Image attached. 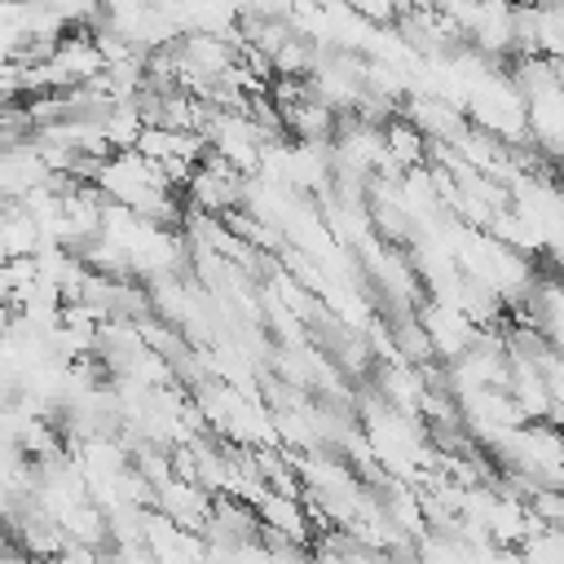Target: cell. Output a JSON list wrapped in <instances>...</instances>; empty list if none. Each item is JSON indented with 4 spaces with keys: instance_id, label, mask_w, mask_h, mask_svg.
Segmentation results:
<instances>
[{
    "instance_id": "obj_1",
    "label": "cell",
    "mask_w": 564,
    "mask_h": 564,
    "mask_svg": "<svg viewBox=\"0 0 564 564\" xmlns=\"http://www.w3.org/2000/svg\"><path fill=\"white\" fill-rule=\"evenodd\" d=\"M203 137H207V150L220 154L225 163H234L238 172H260V159H264V145L282 132L264 128L251 110H225V106H212L207 123H203Z\"/></svg>"
},
{
    "instance_id": "obj_2",
    "label": "cell",
    "mask_w": 564,
    "mask_h": 564,
    "mask_svg": "<svg viewBox=\"0 0 564 564\" xmlns=\"http://www.w3.org/2000/svg\"><path fill=\"white\" fill-rule=\"evenodd\" d=\"M106 70V53L93 35V26H66L48 57H44V75H48V88H79L88 79H97Z\"/></svg>"
},
{
    "instance_id": "obj_3",
    "label": "cell",
    "mask_w": 564,
    "mask_h": 564,
    "mask_svg": "<svg viewBox=\"0 0 564 564\" xmlns=\"http://www.w3.org/2000/svg\"><path fill=\"white\" fill-rule=\"evenodd\" d=\"M419 326H423V335H427V344H432V352L441 361H454L458 352H467L485 330L467 308H458V304H449L441 295L419 304Z\"/></svg>"
},
{
    "instance_id": "obj_4",
    "label": "cell",
    "mask_w": 564,
    "mask_h": 564,
    "mask_svg": "<svg viewBox=\"0 0 564 564\" xmlns=\"http://www.w3.org/2000/svg\"><path fill=\"white\" fill-rule=\"evenodd\" d=\"M520 313H524V322H533L542 330V339L555 352H564V273L560 278H533Z\"/></svg>"
},
{
    "instance_id": "obj_5",
    "label": "cell",
    "mask_w": 564,
    "mask_h": 564,
    "mask_svg": "<svg viewBox=\"0 0 564 564\" xmlns=\"http://www.w3.org/2000/svg\"><path fill=\"white\" fill-rule=\"evenodd\" d=\"M414 0H348V9L370 26H397Z\"/></svg>"
}]
</instances>
